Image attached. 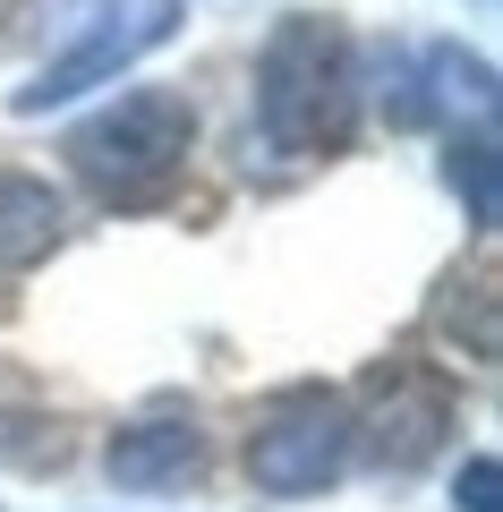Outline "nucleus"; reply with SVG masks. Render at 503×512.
<instances>
[{"label":"nucleus","mask_w":503,"mask_h":512,"mask_svg":"<svg viewBox=\"0 0 503 512\" xmlns=\"http://www.w3.org/2000/svg\"><path fill=\"white\" fill-rule=\"evenodd\" d=\"M350 120H359V52L342 18L324 9L273 18L256 52V137L273 154H333L350 146Z\"/></svg>","instance_id":"nucleus-1"},{"label":"nucleus","mask_w":503,"mask_h":512,"mask_svg":"<svg viewBox=\"0 0 503 512\" xmlns=\"http://www.w3.org/2000/svg\"><path fill=\"white\" fill-rule=\"evenodd\" d=\"M188 154H197V111L171 86L120 94V103H103L94 120H77V137H69V171L103 205H162L180 188Z\"/></svg>","instance_id":"nucleus-2"},{"label":"nucleus","mask_w":503,"mask_h":512,"mask_svg":"<svg viewBox=\"0 0 503 512\" xmlns=\"http://www.w3.org/2000/svg\"><path fill=\"white\" fill-rule=\"evenodd\" d=\"M180 9H188V0H103V18H94L69 52L43 60V69L9 94V111L35 120V111H52V103H77V94L111 86L120 69H137L145 52H162V43L180 35Z\"/></svg>","instance_id":"nucleus-3"},{"label":"nucleus","mask_w":503,"mask_h":512,"mask_svg":"<svg viewBox=\"0 0 503 512\" xmlns=\"http://www.w3.org/2000/svg\"><path fill=\"white\" fill-rule=\"evenodd\" d=\"M342 461H350V402L324 384H290L248 436V478L265 495H316L333 487Z\"/></svg>","instance_id":"nucleus-4"},{"label":"nucleus","mask_w":503,"mask_h":512,"mask_svg":"<svg viewBox=\"0 0 503 512\" xmlns=\"http://www.w3.org/2000/svg\"><path fill=\"white\" fill-rule=\"evenodd\" d=\"M444 436H452V384L427 376V367H393L376 384L367 419H350V444L376 470H418V461L444 453Z\"/></svg>","instance_id":"nucleus-5"},{"label":"nucleus","mask_w":503,"mask_h":512,"mask_svg":"<svg viewBox=\"0 0 503 512\" xmlns=\"http://www.w3.org/2000/svg\"><path fill=\"white\" fill-rule=\"evenodd\" d=\"M103 470L128 495H171L205 470V427L197 419H137L103 444Z\"/></svg>","instance_id":"nucleus-6"},{"label":"nucleus","mask_w":503,"mask_h":512,"mask_svg":"<svg viewBox=\"0 0 503 512\" xmlns=\"http://www.w3.org/2000/svg\"><path fill=\"white\" fill-rule=\"evenodd\" d=\"M60 231H69V214H60L52 188L26 180V171H0V274L43 265V256L60 248Z\"/></svg>","instance_id":"nucleus-7"},{"label":"nucleus","mask_w":503,"mask_h":512,"mask_svg":"<svg viewBox=\"0 0 503 512\" xmlns=\"http://www.w3.org/2000/svg\"><path fill=\"white\" fill-rule=\"evenodd\" d=\"M427 111H461L469 103V120H486V111H495V69H486L478 52H461V43H427Z\"/></svg>","instance_id":"nucleus-8"},{"label":"nucleus","mask_w":503,"mask_h":512,"mask_svg":"<svg viewBox=\"0 0 503 512\" xmlns=\"http://www.w3.org/2000/svg\"><path fill=\"white\" fill-rule=\"evenodd\" d=\"M452 188H461L469 197V222H478V231H495V214H503V197H495V128H469V137H452Z\"/></svg>","instance_id":"nucleus-9"},{"label":"nucleus","mask_w":503,"mask_h":512,"mask_svg":"<svg viewBox=\"0 0 503 512\" xmlns=\"http://www.w3.org/2000/svg\"><path fill=\"white\" fill-rule=\"evenodd\" d=\"M452 504H461V512H503V470H495V453H478V461L461 470Z\"/></svg>","instance_id":"nucleus-10"}]
</instances>
